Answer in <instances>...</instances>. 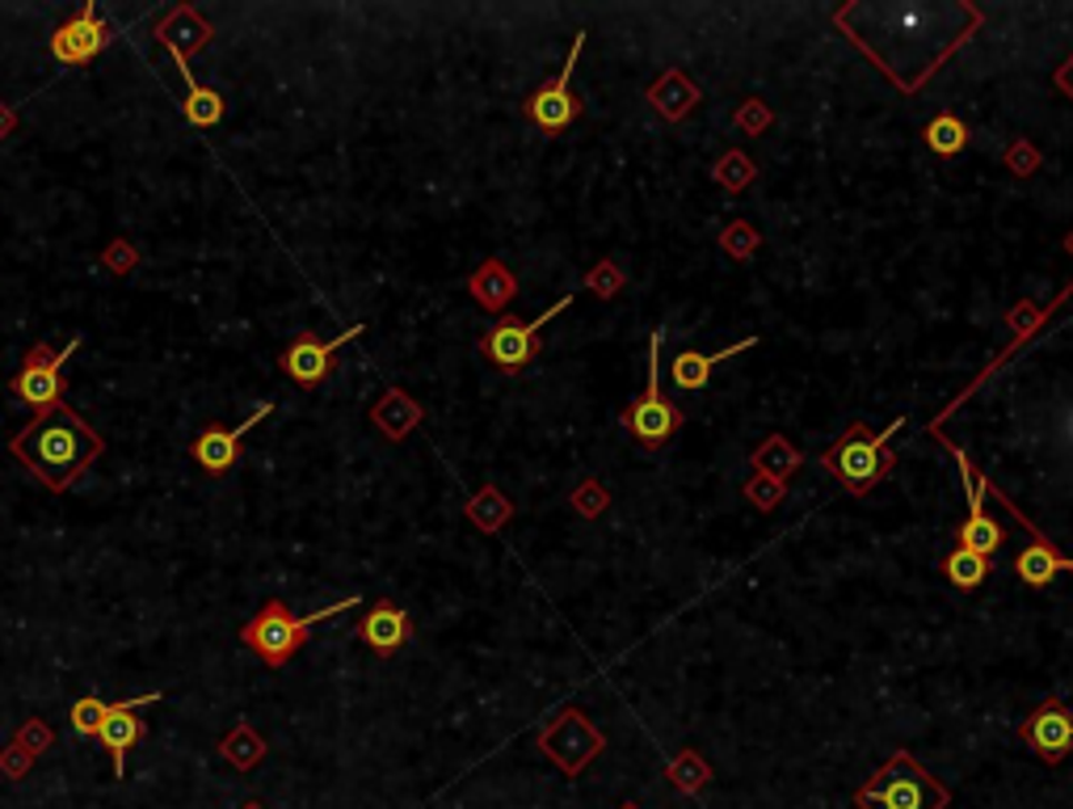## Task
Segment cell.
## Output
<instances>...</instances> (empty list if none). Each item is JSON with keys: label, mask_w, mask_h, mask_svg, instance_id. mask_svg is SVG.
<instances>
[{"label": "cell", "mask_w": 1073, "mask_h": 809, "mask_svg": "<svg viewBox=\"0 0 1073 809\" xmlns=\"http://www.w3.org/2000/svg\"><path fill=\"white\" fill-rule=\"evenodd\" d=\"M750 465H754L758 477H771V481H783V486H788V477H792L795 468L804 465V456L792 447V439H783V435H766V439H762V447L750 456Z\"/></svg>", "instance_id": "23"}, {"label": "cell", "mask_w": 1073, "mask_h": 809, "mask_svg": "<svg viewBox=\"0 0 1073 809\" xmlns=\"http://www.w3.org/2000/svg\"><path fill=\"white\" fill-rule=\"evenodd\" d=\"M362 329H367V324H350L345 333L329 338V342H320L317 333H295V342H291L279 354V367L287 371V380H291V384H299V388L324 384V380H329V371H333V354H338L345 342L362 338Z\"/></svg>", "instance_id": "11"}, {"label": "cell", "mask_w": 1073, "mask_h": 809, "mask_svg": "<svg viewBox=\"0 0 1073 809\" xmlns=\"http://www.w3.org/2000/svg\"><path fill=\"white\" fill-rule=\"evenodd\" d=\"M712 178L720 186H724V190H733V194H736V190H745V186L754 182L758 169H754V161H750V157L741 152V148H733V152H724V157L715 161Z\"/></svg>", "instance_id": "29"}, {"label": "cell", "mask_w": 1073, "mask_h": 809, "mask_svg": "<svg viewBox=\"0 0 1073 809\" xmlns=\"http://www.w3.org/2000/svg\"><path fill=\"white\" fill-rule=\"evenodd\" d=\"M181 72V81H185V101H181V114H185V122L190 127H215L219 119H223V98H219V89H211V84H199V77H194V68L185 60H173Z\"/></svg>", "instance_id": "21"}, {"label": "cell", "mask_w": 1073, "mask_h": 809, "mask_svg": "<svg viewBox=\"0 0 1073 809\" xmlns=\"http://www.w3.org/2000/svg\"><path fill=\"white\" fill-rule=\"evenodd\" d=\"M468 296H472L484 312H505L510 300L518 296L514 270H510L505 262H498V258L480 262L477 270H472V279H468Z\"/></svg>", "instance_id": "20"}, {"label": "cell", "mask_w": 1073, "mask_h": 809, "mask_svg": "<svg viewBox=\"0 0 1073 809\" xmlns=\"http://www.w3.org/2000/svg\"><path fill=\"white\" fill-rule=\"evenodd\" d=\"M244 809H261V806H258V801H249V806H244Z\"/></svg>", "instance_id": "44"}, {"label": "cell", "mask_w": 1073, "mask_h": 809, "mask_svg": "<svg viewBox=\"0 0 1073 809\" xmlns=\"http://www.w3.org/2000/svg\"><path fill=\"white\" fill-rule=\"evenodd\" d=\"M733 122H736V131H745V136H762V131L775 122V114H771V106H766V101L745 98V101H741V110L733 114Z\"/></svg>", "instance_id": "34"}, {"label": "cell", "mask_w": 1073, "mask_h": 809, "mask_svg": "<svg viewBox=\"0 0 1073 809\" xmlns=\"http://www.w3.org/2000/svg\"><path fill=\"white\" fill-rule=\"evenodd\" d=\"M661 329H653V338H649V384H644V392H640L636 401L628 404V413H623V426L632 430V439H636L640 447H665L670 439H674V430L682 422H686V413L678 409L665 392H661V380H656V350H661Z\"/></svg>", "instance_id": "6"}, {"label": "cell", "mask_w": 1073, "mask_h": 809, "mask_svg": "<svg viewBox=\"0 0 1073 809\" xmlns=\"http://www.w3.org/2000/svg\"><path fill=\"white\" fill-rule=\"evenodd\" d=\"M106 712H110V705L101 696H80L77 705H72V729H77L80 738H98L101 726H106Z\"/></svg>", "instance_id": "31"}, {"label": "cell", "mask_w": 1073, "mask_h": 809, "mask_svg": "<svg viewBox=\"0 0 1073 809\" xmlns=\"http://www.w3.org/2000/svg\"><path fill=\"white\" fill-rule=\"evenodd\" d=\"M750 346H758V338H741V342L724 346V350H712V354H699V350H682V354L674 359V367H670V380H674V388H682V392H703V388H708V380H712L715 367L729 363L733 354L750 350Z\"/></svg>", "instance_id": "18"}, {"label": "cell", "mask_w": 1073, "mask_h": 809, "mask_svg": "<svg viewBox=\"0 0 1073 809\" xmlns=\"http://www.w3.org/2000/svg\"><path fill=\"white\" fill-rule=\"evenodd\" d=\"M1065 244H1070V249H1073V237H1070V241H1065Z\"/></svg>", "instance_id": "45"}, {"label": "cell", "mask_w": 1073, "mask_h": 809, "mask_svg": "<svg viewBox=\"0 0 1073 809\" xmlns=\"http://www.w3.org/2000/svg\"><path fill=\"white\" fill-rule=\"evenodd\" d=\"M77 350L80 338H68V346H60V350L47 342H34L26 350V359H21V371L9 380V392L30 404L34 413H47V409L63 404V367H68V359Z\"/></svg>", "instance_id": "5"}, {"label": "cell", "mask_w": 1073, "mask_h": 809, "mask_svg": "<svg viewBox=\"0 0 1073 809\" xmlns=\"http://www.w3.org/2000/svg\"><path fill=\"white\" fill-rule=\"evenodd\" d=\"M539 750H543L564 776H581V771L590 768L598 755L606 750V738L581 717V708H564L556 721L539 733Z\"/></svg>", "instance_id": "8"}, {"label": "cell", "mask_w": 1073, "mask_h": 809, "mask_svg": "<svg viewBox=\"0 0 1073 809\" xmlns=\"http://www.w3.org/2000/svg\"><path fill=\"white\" fill-rule=\"evenodd\" d=\"M922 136H926V148H931L934 157H955L969 143V127L955 119V114H934Z\"/></svg>", "instance_id": "26"}, {"label": "cell", "mask_w": 1073, "mask_h": 809, "mask_svg": "<svg viewBox=\"0 0 1073 809\" xmlns=\"http://www.w3.org/2000/svg\"><path fill=\"white\" fill-rule=\"evenodd\" d=\"M18 131V110L9 101H0V140H9Z\"/></svg>", "instance_id": "41"}, {"label": "cell", "mask_w": 1073, "mask_h": 809, "mask_svg": "<svg viewBox=\"0 0 1073 809\" xmlns=\"http://www.w3.org/2000/svg\"><path fill=\"white\" fill-rule=\"evenodd\" d=\"M409 637H413L409 611L397 603H388V599H379V603L358 620V641H362L367 649H375L379 658H392L397 649L409 646Z\"/></svg>", "instance_id": "16"}, {"label": "cell", "mask_w": 1073, "mask_h": 809, "mask_svg": "<svg viewBox=\"0 0 1073 809\" xmlns=\"http://www.w3.org/2000/svg\"><path fill=\"white\" fill-rule=\"evenodd\" d=\"M943 573H947V582L960 590H976L981 582H985V573H990V561L985 557H976V552H969V548H955L952 557L943 561Z\"/></svg>", "instance_id": "27"}, {"label": "cell", "mask_w": 1073, "mask_h": 809, "mask_svg": "<svg viewBox=\"0 0 1073 809\" xmlns=\"http://www.w3.org/2000/svg\"><path fill=\"white\" fill-rule=\"evenodd\" d=\"M421 418H425V409H421L404 388H388V392L371 404V422H375V430L388 439V443L409 439V435L421 426Z\"/></svg>", "instance_id": "17"}, {"label": "cell", "mask_w": 1073, "mask_h": 809, "mask_svg": "<svg viewBox=\"0 0 1073 809\" xmlns=\"http://www.w3.org/2000/svg\"><path fill=\"white\" fill-rule=\"evenodd\" d=\"M1002 161H1006V169H1011V173L1027 178V173H1035V169H1040V148H1035V143H1027V140H1014L1011 148H1006V157H1002Z\"/></svg>", "instance_id": "39"}, {"label": "cell", "mask_w": 1073, "mask_h": 809, "mask_svg": "<svg viewBox=\"0 0 1073 809\" xmlns=\"http://www.w3.org/2000/svg\"><path fill=\"white\" fill-rule=\"evenodd\" d=\"M623 283H628V274H623V270H619L611 258H602V262H598L594 270L585 274V287L594 291L598 300H611V296H619V291H623Z\"/></svg>", "instance_id": "33"}, {"label": "cell", "mask_w": 1073, "mask_h": 809, "mask_svg": "<svg viewBox=\"0 0 1073 809\" xmlns=\"http://www.w3.org/2000/svg\"><path fill=\"white\" fill-rule=\"evenodd\" d=\"M952 451H955V460H960V481H964V489H969V519H985V493H990V481L969 465V456H964L960 447H952Z\"/></svg>", "instance_id": "32"}, {"label": "cell", "mask_w": 1073, "mask_h": 809, "mask_svg": "<svg viewBox=\"0 0 1073 809\" xmlns=\"http://www.w3.org/2000/svg\"><path fill=\"white\" fill-rule=\"evenodd\" d=\"M358 603H362V599L350 595V599H341V603H333V607H317L312 616H291L282 599H270V603H261V611L249 620V625L240 628V646L249 649L253 658H261L270 670H282L291 658H295L299 649H303V641L312 637V628L324 625V620H333V616H341V611H350V607H358Z\"/></svg>", "instance_id": "2"}, {"label": "cell", "mask_w": 1073, "mask_h": 809, "mask_svg": "<svg viewBox=\"0 0 1073 809\" xmlns=\"http://www.w3.org/2000/svg\"><path fill=\"white\" fill-rule=\"evenodd\" d=\"M110 42H114V26L101 18L93 0H84L77 18H68L63 26H56V34H51V42H47V51H51V60L63 63V68H80V63L98 60Z\"/></svg>", "instance_id": "10"}, {"label": "cell", "mask_w": 1073, "mask_h": 809, "mask_svg": "<svg viewBox=\"0 0 1073 809\" xmlns=\"http://www.w3.org/2000/svg\"><path fill=\"white\" fill-rule=\"evenodd\" d=\"M585 30H576L573 39V51H569V60H564V68H560L552 81L543 84V89H535L531 98H527V119L535 122L543 136H560L564 127H573L576 114H581V98L573 93V68L576 60H581V51H585Z\"/></svg>", "instance_id": "9"}, {"label": "cell", "mask_w": 1073, "mask_h": 809, "mask_svg": "<svg viewBox=\"0 0 1073 809\" xmlns=\"http://www.w3.org/2000/svg\"><path fill=\"white\" fill-rule=\"evenodd\" d=\"M569 502H573L576 515H585V519H598V515H602V510L611 506V493H606V486H602V481L594 477V481H585L581 489H573V498H569Z\"/></svg>", "instance_id": "35"}, {"label": "cell", "mask_w": 1073, "mask_h": 809, "mask_svg": "<svg viewBox=\"0 0 1073 809\" xmlns=\"http://www.w3.org/2000/svg\"><path fill=\"white\" fill-rule=\"evenodd\" d=\"M947 789L931 771L917 763L914 755H893L872 780L855 792L859 809H947Z\"/></svg>", "instance_id": "4"}, {"label": "cell", "mask_w": 1073, "mask_h": 809, "mask_svg": "<svg viewBox=\"0 0 1073 809\" xmlns=\"http://www.w3.org/2000/svg\"><path fill=\"white\" fill-rule=\"evenodd\" d=\"M468 519H472L480 531L493 536V531H501V527L514 519V506H510V498H505L498 486H484L468 498Z\"/></svg>", "instance_id": "24"}, {"label": "cell", "mask_w": 1073, "mask_h": 809, "mask_svg": "<svg viewBox=\"0 0 1073 809\" xmlns=\"http://www.w3.org/2000/svg\"><path fill=\"white\" fill-rule=\"evenodd\" d=\"M101 266H106L110 274H119V279H122V274H131V270L140 266V253H136V244H131V241L114 237V241L101 249Z\"/></svg>", "instance_id": "36"}, {"label": "cell", "mask_w": 1073, "mask_h": 809, "mask_svg": "<svg viewBox=\"0 0 1073 809\" xmlns=\"http://www.w3.org/2000/svg\"><path fill=\"white\" fill-rule=\"evenodd\" d=\"M160 691H148V696H140V700H119V705H110V712H106V726H101L98 742L106 747V755H110V763H114V780H122L127 776V755L143 742V721L136 708H148L157 705Z\"/></svg>", "instance_id": "14"}, {"label": "cell", "mask_w": 1073, "mask_h": 809, "mask_svg": "<svg viewBox=\"0 0 1073 809\" xmlns=\"http://www.w3.org/2000/svg\"><path fill=\"white\" fill-rule=\"evenodd\" d=\"M665 776H670V785H674V789L699 792L708 780H712V768L703 763V755H695V750H682V755H674V759H670Z\"/></svg>", "instance_id": "28"}, {"label": "cell", "mask_w": 1073, "mask_h": 809, "mask_svg": "<svg viewBox=\"0 0 1073 809\" xmlns=\"http://www.w3.org/2000/svg\"><path fill=\"white\" fill-rule=\"evenodd\" d=\"M34 768V755L26 747H18V742H9V747L0 750V776H9V780H21L26 771Z\"/></svg>", "instance_id": "40"}, {"label": "cell", "mask_w": 1073, "mask_h": 809, "mask_svg": "<svg viewBox=\"0 0 1073 809\" xmlns=\"http://www.w3.org/2000/svg\"><path fill=\"white\" fill-rule=\"evenodd\" d=\"M649 106L661 119L682 122L699 106V84L682 72V68H665L653 84H649Z\"/></svg>", "instance_id": "19"}, {"label": "cell", "mask_w": 1073, "mask_h": 809, "mask_svg": "<svg viewBox=\"0 0 1073 809\" xmlns=\"http://www.w3.org/2000/svg\"><path fill=\"white\" fill-rule=\"evenodd\" d=\"M9 451L34 472V481L42 489L68 493L89 472V465L106 451V439L80 418L72 404H56V409L34 413L30 422L21 426L18 435L9 439Z\"/></svg>", "instance_id": "1"}, {"label": "cell", "mask_w": 1073, "mask_h": 809, "mask_svg": "<svg viewBox=\"0 0 1073 809\" xmlns=\"http://www.w3.org/2000/svg\"><path fill=\"white\" fill-rule=\"evenodd\" d=\"M901 426H905V418H893V426H884V430H868L863 422H851L846 435L821 456V468L834 472L851 493H872L896 465V456L889 451V439Z\"/></svg>", "instance_id": "3"}, {"label": "cell", "mask_w": 1073, "mask_h": 809, "mask_svg": "<svg viewBox=\"0 0 1073 809\" xmlns=\"http://www.w3.org/2000/svg\"><path fill=\"white\" fill-rule=\"evenodd\" d=\"M758 244H762V237H758L754 223H745V220H733L724 232H720V249H724L729 258H736V262H750V258L758 253Z\"/></svg>", "instance_id": "30"}, {"label": "cell", "mask_w": 1073, "mask_h": 809, "mask_svg": "<svg viewBox=\"0 0 1073 809\" xmlns=\"http://www.w3.org/2000/svg\"><path fill=\"white\" fill-rule=\"evenodd\" d=\"M1019 733H1023V742H1027L1044 763H1053L1056 768L1061 759H1070L1073 755V708L1061 705L1056 696H1049V700L1019 726Z\"/></svg>", "instance_id": "13"}, {"label": "cell", "mask_w": 1073, "mask_h": 809, "mask_svg": "<svg viewBox=\"0 0 1073 809\" xmlns=\"http://www.w3.org/2000/svg\"><path fill=\"white\" fill-rule=\"evenodd\" d=\"M1014 573L1027 587H1049L1056 573H1073V561L1070 557H1056L1053 548H1049V540H1035V545H1027L1014 557Z\"/></svg>", "instance_id": "22"}, {"label": "cell", "mask_w": 1073, "mask_h": 809, "mask_svg": "<svg viewBox=\"0 0 1073 809\" xmlns=\"http://www.w3.org/2000/svg\"><path fill=\"white\" fill-rule=\"evenodd\" d=\"M13 742H18V747H26L30 755H34V759H39V755H47V750H51L56 733H51V726H47L42 717H30V721H26V726L18 729V738H13Z\"/></svg>", "instance_id": "37"}, {"label": "cell", "mask_w": 1073, "mask_h": 809, "mask_svg": "<svg viewBox=\"0 0 1073 809\" xmlns=\"http://www.w3.org/2000/svg\"><path fill=\"white\" fill-rule=\"evenodd\" d=\"M219 755L232 763V768L249 771L261 763V755H265V742H261V733L249 721H240L237 729H228L223 738H219Z\"/></svg>", "instance_id": "25"}, {"label": "cell", "mask_w": 1073, "mask_h": 809, "mask_svg": "<svg viewBox=\"0 0 1073 809\" xmlns=\"http://www.w3.org/2000/svg\"><path fill=\"white\" fill-rule=\"evenodd\" d=\"M152 39H157L160 47H169L173 60L190 63V56H199L202 47H211L215 26L202 18L194 4H173V9L152 26Z\"/></svg>", "instance_id": "15"}, {"label": "cell", "mask_w": 1073, "mask_h": 809, "mask_svg": "<svg viewBox=\"0 0 1073 809\" xmlns=\"http://www.w3.org/2000/svg\"><path fill=\"white\" fill-rule=\"evenodd\" d=\"M573 303V296H560L543 317H535V321H518V317H501L489 333H484V342H480V350L489 354V363H498L505 376H518V371H527V367L539 359V346H543V324L556 321L560 312Z\"/></svg>", "instance_id": "7"}, {"label": "cell", "mask_w": 1073, "mask_h": 809, "mask_svg": "<svg viewBox=\"0 0 1073 809\" xmlns=\"http://www.w3.org/2000/svg\"><path fill=\"white\" fill-rule=\"evenodd\" d=\"M1056 89H1061V93L1073 101V56L1061 63V68H1056Z\"/></svg>", "instance_id": "42"}, {"label": "cell", "mask_w": 1073, "mask_h": 809, "mask_svg": "<svg viewBox=\"0 0 1073 809\" xmlns=\"http://www.w3.org/2000/svg\"><path fill=\"white\" fill-rule=\"evenodd\" d=\"M619 809H640V806H636V801H628V806H619Z\"/></svg>", "instance_id": "43"}, {"label": "cell", "mask_w": 1073, "mask_h": 809, "mask_svg": "<svg viewBox=\"0 0 1073 809\" xmlns=\"http://www.w3.org/2000/svg\"><path fill=\"white\" fill-rule=\"evenodd\" d=\"M270 413H274V404H258V409H253V413H249L240 426H219V422L202 426L199 439L190 443L194 465H199L202 472H211V477H228V472L237 468L240 451H244V435H249L258 422H265Z\"/></svg>", "instance_id": "12"}, {"label": "cell", "mask_w": 1073, "mask_h": 809, "mask_svg": "<svg viewBox=\"0 0 1073 809\" xmlns=\"http://www.w3.org/2000/svg\"><path fill=\"white\" fill-rule=\"evenodd\" d=\"M745 502H754L758 510H775V506L783 502V481L750 477V481H745Z\"/></svg>", "instance_id": "38"}]
</instances>
